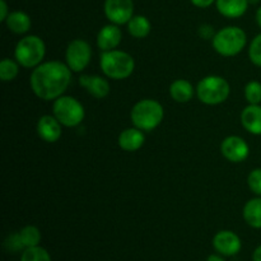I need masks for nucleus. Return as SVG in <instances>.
Wrapping results in <instances>:
<instances>
[{"label": "nucleus", "instance_id": "nucleus-31", "mask_svg": "<svg viewBox=\"0 0 261 261\" xmlns=\"http://www.w3.org/2000/svg\"><path fill=\"white\" fill-rule=\"evenodd\" d=\"M190 2L198 8H208L211 7L213 3H216L217 0H190Z\"/></svg>", "mask_w": 261, "mask_h": 261}, {"label": "nucleus", "instance_id": "nucleus-5", "mask_svg": "<svg viewBox=\"0 0 261 261\" xmlns=\"http://www.w3.org/2000/svg\"><path fill=\"white\" fill-rule=\"evenodd\" d=\"M45 54V42L42 41V38L35 35L20 38L14 51L15 60L24 68H36L42 64Z\"/></svg>", "mask_w": 261, "mask_h": 261}, {"label": "nucleus", "instance_id": "nucleus-26", "mask_svg": "<svg viewBox=\"0 0 261 261\" xmlns=\"http://www.w3.org/2000/svg\"><path fill=\"white\" fill-rule=\"evenodd\" d=\"M249 58L252 64L256 66H261V35H257L252 40L249 48Z\"/></svg>", "mask_w": 261, "mask_h": 261}, {"label": "nucleus", "instance_id": "nucleus-21", "mask_svg": "<svg viewBox=\"0 0 261 261\" xmlns=\"http://www.w3.org/2000/svg\"><path fill=\"white\" fill-rule=\"evenodd\" d=\"M127 31L135 38H145L152 31L149 19L144 15H134L127 22Z\"/></svg>", "mask_w": 261, "mask_h": 261}, {"label": "nucleus", "instance_id": "nucleus-4", "mask_svg": "<svg viewBox=\"0 0 261 261\" xmlns=\"http://www.w3.org/2000/svg\"><path fill=\"white\" fill-rule=\"evenodd\" d=\"M247 42L246 33L240 27H224L216 32L212 43L219 55L236 56L245 48Z\"/></svg>", "mask_w": 261, "mask_h": 261}, {"label": "nucleus", "instance_id": "nucleus-29", "mask_svg": "<svg viewBox=\"0 0 261 261\" xmlns=\"http://www.w3.org/2000/svg\"><path fill=\"white\" fill-rule=\"evenodd\" d=\"M199 35H200L201 38H205V40H209V38L213 40L216 32H214L213 27L211 24H201L199 27Z\"/></svg>", "mask_w": 261, "mask_h": 261}, {"label": "nucleus", "instance_id": "nucleus-10", "mask_svg": "<svg viewBox=\"0 0 261 261\" xmlns=\"http://www.w3.org/2000/svg\"><path fill=\"white\" fill-rule=\"evenodd\" d=\"M221 152L229 162L240 163L249 157V144L241 137L231 135L227 137L221 144Z\"/></svg>", "mask_w": 261, "mask_h": 261}, {"label": "nucleus", "instance_id": "nucleus-20", "mask_svg": "<svg viewBox=\"0 0 261 261\" xmlns=\"http://www.w3.org/2000/svg\"><path fill=\"white\" fill-rule=\"evenodd\" d=\"M244 219L252 228L261 229V198L251 199L245 204Z\"/></svg>", "mask_w": 261, "mask_h": 261}, {"label": "nucleus", "instance_id": "nucleus-9", "mask_svg": "<svg viewBox=\"0 0 261 261\" xmlns=\"http://www.w3.org/2000/svg\"><path fill=\"white\" fill-rule=\"evenodd\" d=\"M105 14L114 24H125L134 17V3L133 0H106Z\"/></svg>", "mask_w": 261, "mask_h": 261}, {"label": "nucleus", "instance_id": "nucleus-2", "mask_svg": "<svg viewBox=\"0 0 261 261\" xmlns=\"http://www.w3.org/2000/svg\"><path fill=\"white\" fill-rule=\"evenodd\" d=\"M165 116L163 106L155 99H142L137 102L132 110V121L135 127L143 132H152L160 126Z\"/></svg>", "mask_w": 261, "mask_h": 261}, {"label": "nucleus", "instance_id": "nucleus-18", "mask_svg": "<svg viewBox=\"0 0 261 261\" xmlns=\"http://www.w3.org/2000/svg\"><path fill=\"white\" fill-rule=\"evenodd\" d=\"M5 24H7L8 30L12 31L13 33L22 35V33L30 31L32 23H31V18L27 13L15 10V12L9 13L8 18L5 19Z\"/></svg>", "mask_w": 261, "mask_h": 261}, {"label": "nucleus", "instance_id": "nucleus-25", "mask_svg": "<svg viewBox=\"0 0 261 261\" xmlns=\"http://www.w3.org/2000/svg\"><path fill=\"white\" fill-rule=\"evenodd\" d=\"M245 97L250 105H260L261 102V83L251 81L245 87Z\"/></svg>", "mask_w": 261, "mask_h": 261}, {"label": "nucleus", "instance_id": "nucleus-19", "mask_svg": "<svg viewBox=\"0 0 261 261\" xmlns=\"http://www.w3.org/2000/svg\"><path fill=\"white\" fill-rule=\"evenodd\" d=\"M170 96L178 103H186L194 96V87L186 79H177L170 86Z\"/></svg>", "mask_w": 261, "mask_h": 261}, {"label": "nucleus", "instance_id": "nucleus-1", "mask_svg": "<svg viewBox=\"0 0 261 261\" xmlns=\"http://www.w3.org/2000/svg\"><path fill=\"white\" fill-rule=\"evenodd\" d=\"M71 82V70L60 61H47L33 69L31 74V88L43 101L56 99L64 94Z\"/></svg>", "mask_w": 261, "mask_h": 261}, {"label": "nucleus", "instance_id": "nucleus-17", "mask_svg": "<svg viewBox=\"0 0 261 261\" xmlns=\"http://www.w3.org/2000/svg\"><path fill=\"white\" fill-rule=\"evenodd\" d=\"M217 9L227 18H240L246 13L249 8L247 0H217Z\"/></svg>", "mask_w": 261, "mask_h": 261}, {"label": "nucleus", "instance_id": "nucleus-22", "mask_svg": "<svg viewBox=\"0 0 261 261\" xmlns=\"http://www.w3.org/2000/svg\"><path fill=\"white\" fill-rule=\"evenodd\" d=\"M19 236L24 249L38 246L41 242V232L36 226L23 227L19 232Z\"/></svg>", "mask_w": 261, "mask_h": 261}, {"label": "nucleus", "instance_id": "nucleus-12", "mask_svg": "<svg viewBox=\"0 0 261 261\" xmlns=\"http://www.w3.org/2000/svg\"><path fill=\"white\" fill-rule=\"evenodd\" d=\"M38 137L46 143H55L61 137V124L55 116L43 115L37 122Z\"/></svg>", "mask_w": 261, "mask_h": 261}, {"label": "nucleus", "instance_id": "nucleus-13", "mask_svg": "<svg viewBox=\"0 0 261 261\" xmlns=\"http://www.w3.org/2000/svg\"><path fill=\"white\" fill-rule=\"evenodd\" d=\"M121 38L122 33L119 25L111 23L99 30L98 35H97V46L98 48H101L102 53L115 50L121 42Z\"/></svg>", "mask_w": 261, "mask_h": 261}, {"label": "nucleus", "instance_id": "nucleus-3", "mask_svg": "<svg viewBox=\"0 0 261 261\" xmlns=\"http://www.w3.org/2000/svg\"><path fill=\"white\" fill-rule=\"evenodd\" d=\"M102 71L111 79H126L135 69V61L130 54L120 50L103 51L99 60Z\"/></svg>", "mask_w": 261, "mask_h": 261}, {"label": "nucleus", "instance_id": "nucleus-33", "mask_svg": "<svg viewBox=\"0 0 261 261\" xmlns=\"http://www.w3.org/2000/svg\"><path fill=\"white\" fill-rule=\"evenodd\" d=\"M206 261H226L223 259V257L221 256V255H211V256L208 257V259H206Z\"/></svg>", "mask_w": 261, "mask_h": 261}, {"label": "nucleus", "instance_id": "nucleus-7", "mask_svg": "<svg viewBox=\"0 0 261 261\" xmlns=\"http://www.w3.org/2000/svg\"><path fill=\"white\" fill-rule=\"evenodd\" d=\"M54 116L61 125L68 127L78 126L84 119V107L81 102L71 96H61L54 102Z\"/></svg>", "mask_w": 261, "mask_h": 261}, {"label": "nucleus", "instance_id": "nucleus-32", "mask_svg": "<svg viewBox=\"0 0 261 261\" xmlns=\"http://www.w3.org/2000/svg\"><path fill=\"white\" fill-rule=\"evenodd\" d=\"M252 261H261V245L255 249L254 254H252Z\"/></svg>", "mask_w": 261, "mask_h": 261}, {"label": "nucleus", "instance_id": "nucleus-34", "mask_svg": "<svg viewBox=\"0 0 261 261\" xmlns=\"http://www.w3.org/2000/svg\"><path fill=\"white\" fill-rule=\"evenodd\" d=\"M256 22H257V24H259V27L261 28V7L257 9V12H256Z\"/></svg>", "mask_w": 261, "mask_h": 261}, {"label": "nucleus", "instance_id": "nucleus-16", "mask_svg": "<svg viewBox=\"0 0 261 261\" xmlns=\"http://www.w3.org/2000/svg\"><path fill=\"white\" fill-rule=\"evenodd\" d=\"M241 124L250 134L261 135V106L249 105L241 112Z\"/></svg>", "mask_w": 261, "mask_h": 261}, {"label": "nucleus", "instance_id": "nucleus-27", "mask_svg": "<svg viewBox=\"0 0 261 261\" xmlns=\"http://www.w3.org/2000/svg\"><path fill=\"white\" fill-rule=\"evenodd\" d=\"M247 184L252 193L261 196V168H255L249 173Z\"/></svg>", "mask_w": 261, "mask_h": 261}, {"label": "nucleus", "instance_id": "nucleus-6", "mask_svg": "<svg viewBox=\"0 0 261 261\" xmlns=\"http://www.w3.org/2000/svg\"><path fill=\"white\" fill-rule=\"evenodd\" d=\"M229 84L223 76L208 75L201 79L196 87V94L200 102L214 106L223 103L229 96Z\"/></svg>", "mask_w": 261, "mask_h": 261}, {"label": "nucleus", "instance_id": "nucleus-30", "mask_svg": "<svg viewBox=\"0 0 261 261\" xmlns=\"http://www.w3.org/2000/svg\"><path fill=\"white\" fill-rule=\"evenodd\" d=\"M9 15V10H8V4L5 0H0V20L5 22V19Z\"/></svg>", "mask_w": 261, "mask_h": 261}, {"label": "nucleus", "instance_id": "nucleus-28", "mask_svg": "<svg viewBox=\"0 0 261 261\" xmlns=\"http://www.w3.org/2000/svg\"><path fill=\"white\" fill-rule=\"evenodd\" d=\"M5 247H7L9 251H19V250L24 249L22 244V240H20L19 232L18 233H13L10 236H8V239L5 240Z\"/></svg>", "mask_w": 261, "mask_h": 261}, {"label": "nucleus", "instance_id": "nucleus-15", "mask_svg": "<svg viewBox=\"0 0 261 261\" xmlns=\"http://www.w3.org/2000/svg\"><path fill=\"white\" fill-rule=\"evenodd\" d=\"M145 137L143 134V130L138 129V127H127L124 132L120 133L119 135V145L121 149L126 150V152H135V150L140 149L144 144Z\"/></svg>", "mask_w": 261, "mask_h": 261}, {"label": "nucleus", "instance_id": "nucleus-8", "mask_svg": "<svg viewBox=\"0 0 261 261\" xmlns=\"http://www.w3.org/2000/svg\"><path fill=\"white\" fill-rule=\"evenodd\" d=\"M91 58L92 48L87 41L82 40V38H76V40H73L68 45L65 54L66 65L74 73H79V71L84 70L88 66Z\"/></svg>", "mask_w": 261, "mask_h": 261}, {"label": "nucleus", "instance_id": "nucleus-23", "mask_svg": "<svg viewBox=\"0 0 261 261\" xmlns=\"http://www.w3.org/2000/svg\"><path fill=\"white\" fill-rule=\"evenodd\" d=\"M19 73V63L12 59H3L0 63V78L3 82H10L17 78Z\"/></svg>", "mask_w": 261, "mask_h": 261}, {"label": "nucleus", "instance_id": "nucleus-24", "mask_svg": "<svg viewBox=\"0 0 261 261\" xmlns=\"http://www.w3.org/2000/svg\"><path fill=\"white\" fill-rule=\"evenodd\" d=\"M20 261H51V256L43 247H27L20 256Z\"/></svg>", "mask_w": 261, "mask_h": 261}, {"label": "nucleus", "instance_id": "nucleus-35", "mask_svg": "<svg viewBox=\"0 0 261 261\" xmlns=\"http://www.w3.org/2000/svg\"><path fill=\"white\" fill-rule=\"evenodd\" d=\"M247 2H249V4L255 5V4H257V3H259L260 0H247Z\"/></svg>", "mask_w": 261, "mask_h": 261}, {"label": "nucleus", "instance_id": "nucleus-11", "mask_svg": "<svg viewBox=\"0 0 261 261\" xmlns=\"http://www.w3.org/2000/svg\"><path fill=\"white\" fill-rule=\"evenodd\" d=\"M213 246L223 256H233L241 251L242 242L232 231H219L213 239Z\"/></svg>", "mask_w": 261, "mask_h": 261}, {"label": "nucleus", "instance_id": "nucleus-14", "mask_svg": "<svg viewBox=\"0 0 261 261\" xmlns=\"http://www.w3.org/2000/svg\"><path fill=\"white\" fill-rule=\"evenodd\" d=\"M79 84L83 88H86V91L91 96L98 99L109 96L110 89H111L109 82L99 75H88V74H84V75H82L79 78Z\"/></svg>", "mask_w": 261, "mask_h": 261}]
</instances>
